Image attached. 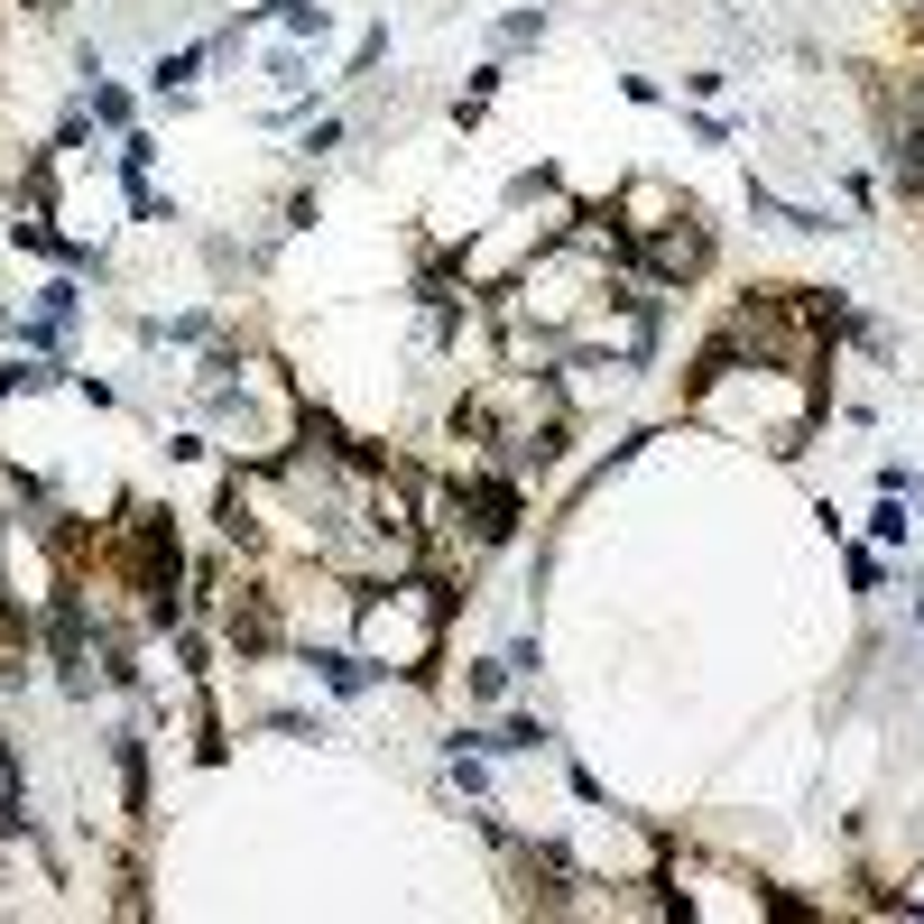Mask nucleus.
Instances as JSON below:
<instances>
[{
    "mask_svg": "<svg viewBox=\"0 0 924 924\" xmlns=\"http://www.w3.org/2000/svg\"><path fill=\"white\" fill-rule=\"evenodd\" d=\"M93 120H112V130H120V120H130V93H120V84H93Z\"/></svg>",
    "mask_w": 924,
    "mask_h": 924,
    "instance_id": "obj_3",
    "label": "nucleus"
},
{
    "mask_svg": "<svg viewBox=\"0 0 924 924\" xmlns=\"http://www.w3.org/2000/svg\"><path fill=\"white\" fill-rule=\"evenodd\" d=\"M536 29H546V10H508V19H500V46H527Z\"/></svg>",
    "mask_w": 924,
    "mask_h": 924,
    "instance_id": "obj_4",
    "label": "nucleus"
},
{
    "mask_svg": "<svg viewBox=\"0 0 924 924\" xmlns=\"http://www.w3.org/2000/svg\"><path fill=\"white\" fill-rule=\"evenodd\" d=\"M906 527H915V518H906V500L888 491V500H879V546H906Z\"/></svg>",
    "mask_w": 924,
    "mask_h": 924,
    "instance_id": "obj_2",
    "label": "nucleus"
},
{
    "mask_svg": "<svg viewBox=\"0 0 924 924\" xmlns=\"http://www.w3.org/2000/svg\"><path fill=\"white\" fill-rule=\"evenodd\" d=\"M508 684H518V665H508V657H481L472 675H462V693H472V703H500Z\"/></svg>",
    "mask_w": 924,
    "mask_h": 924,
    "instance_id": "obj_1",
    "label": "nucleus"
}]
</instances>
